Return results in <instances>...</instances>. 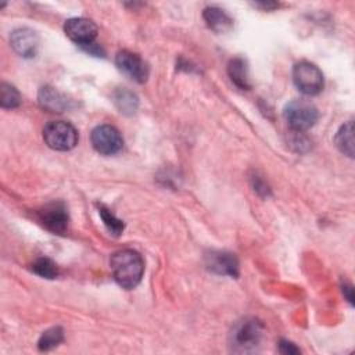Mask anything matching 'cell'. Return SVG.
Wrapping results in <instances>:
<instances>
[{
	"label": "cell",
	"mask_w": 355,
	"mask_h": 355,
	"mask_svg": "<svg viewBox=\"0 0 355 355\" xmlns=\"http://www.w3.org/2000/svg\"><path fill=\"white\" fill-rule=\"evenodd\" d=\"M39 105L49 112H62L68 108L69 101L64 94L51 86H43L37 94Z\"/></svg>",
	"instance_id": "cell-12"
},
{
	"label": "cell",
	"mask_w": 355,
	"mask_h": 355,
	"mask_svg": "<svg viewBox=\"0 0 355 355\" xmlns=\"http://www.w3.org/2000/svg\"><path fill=\"white\" fill-rule=\"evenodd\" d=\"M343 293H345L347 301L352 305V300H354V297H352V286H349V284H344V286H343Z\"/></svg>",
	"instance_id": "cell-22"
},
{
	"label": "cell",
	"mask_w": 355,
	"mask_h": 355,
	"mask_svg": "<svg viewBox=\"0 0 355 355\" xmlns=\"http://www.w3.org/2000/svg\"><path fill=\"white\" fill-rule=\"evenodd\" d=\"M114 104L122 114L130 115L137 110L139 98L135 93L129 92L128 89H118L114 93Z\"/></svg>",
	"instance_id": "cell-16"
},
{
	"label": "cell",
	"mask_w": 355,
	"mask_h": 355,
	"mask_svg": "<svg viewBox=\"0 0 355 355\" xmlns=\"http://www.w3.org/2000/svg\"><path fill=\"white\" fill-rule=\"evenodd\" d=\"M93 148L103 155H114L123 147V139L119 130L111 125H98L90 135Z\"/></svg>",
	"instance_id": "cell-6"
},
{
	"label": "cell",
	"mask_w": 355,
	"mask_h": 355,
	"mask_svg": "<svg viewBox=\"0 0 355 355\" xmlns=\"http://www.w3.org/2000/svg\"><path fill=\"white\" fill-rule=\"evenodd\" d=\"M205 265L208 270L222 275L237 277L239 275V261L234 254L226 251H211L205 255Z\"/></svg>",
	"instance_id": "cell-10"
},
{
	"label": "cell",
	"mask_w": 355,
	"mask_h": 355,
	"mask_svg": "<svg viewBox=\"0 0 355 355\" xmlns=\"http://www.w3.org/2000/svg\"><path fill=\"white\" fill-rule=\"evenodd\" d=\"M32 270L37 275V276H40V277H43V279H55L57 276H58V268H57V265L51 261V259H49V258H39V259H36L35 262H33V265H32Z\"/></svg>",
	"instance_id": "cell-19"
},
{
	"label": "cell",
	"mask_w": 355,
	"mask_h": 355,
	"mask_svg": "<svg viewBox=\"0 0 355 355\" xmlns=\"http://www.w3.org/2000/svg\"><path fill=\"white\" fill-rule=\"evenodd\" d=\"M65 35L79 46H89L97 36V26L92 19L76 17L69 18L64 24Z\"/></svg>",
	"instance_id": "cell-8"
},
{
	"label": "cell",
	"mask_w": 355,
	"mask_h": 355,
	"mask_svg": "<svg viewBox=\"0 0 355 355\" xmlns=\"http://www.w3.org/2000/svg\"><path fill=\"white\" fill-rule=\"evenodd\" d=\"M37 216L40 222L44 225V227L53 233L62 234L68 227V211L64 202L61 201L46 204L43 208L37 211Z\"/></svg>",
	"instance_id": "cell-7"
},
{
	"label": "cell",
	"mask_w": 355,
	"mask_h": 355,
	"mask_svg": "<svg viewBox=\"0 0 355 355\" xmlns=\"http://www.w3.org/2000/svg\"><path fill=\"white\" fill-rule=\"evenodd\" d=\"M255 6H258V7H263V8H275V7H277V4H276V3H257Z\"/></svg>",
	"instance_id": "cell-23"
},
{
	"label": "cell",
	"mask_w": 355,
	"mask_h": 355,
	"mask_svg": "<svg viewBox=\"0 0 355 355\" xmlns=\"http://www.w3.org/2000/svg\"><path fill=\"white\" fill-rule=\"evenodd\" d=\"M115 64L118 69L129 76L132 80L137 83H143L148 78V67L147 64L135 53L122 50L116 53L115 57Z\"/></svg>",
	"instance_id": "cell-9"
},
{
	"label": "cell",
	"mask_w": 355,
	"mask_h": 355,
	"mask_svg": "<svg viewBox=\"0 0 355 355\" xmlns=\"http://www.w3.org/2000/svg\"><path fill=\"white\" fill-rule=\"evenodd\" d=\"M202 18L207 22L208 28H211L216 33H225L233 26V19L222 8L215 6L207 7L202 12Z\"/></svg>",
	"instance_id": "cell-13"
},
{
	"label": "cell",
	"mask_w": 355,
	"mask_h": 355,
	"mask_svg": "<svg viewBox=\"0 0 355 355\" xmlns=\"http://www.w3.org/2000/svg\"><path fill=\"white\" fill-rule=\"evenodd\" d=\"M110 266L115 282L125 290L135 288L144 273V262L133 250H119L111 255Z\"/></svg>",
	"instance_id": "cell-1"
},
{
	"label": "cell",
	"mask_w": 355,
	"mask_h": 355,
	"mask_svg": "<svg viewBox=\"0 0 355 355\" xmlns=\"http://www.w3.org/2000/svg\"><path fill=\"white\" fill-rule=\"evenodd\" d=\"M11 47L17 54L25 58L35 57L39 49V36L29 28H18L10 36Z\"/></svg>",
	"instance_id": "cell-11"
},
{
	"label": "cell",
	"mask_w": 355,
	"mask_h": 355,
	"mask_svg": "<svg viewBox=\"0 0 355 355\" xmlns=\"http://www.w3.org/2000/svg\"><path fill=\"white\" fill-rule=\"evenodd\" d=\"M334 143L343 154L348 155L349 158L354 157V123H352V121H348L340 126V129L336 133Z\"/></svg>",
	"instance_id": "cell-15"
},
{
	"label": "cell",
	"mask_w": 355,
	"mask_h": 355,
	"mask_svg": "<svg viewBox=\"0 0 355 355\" xmlns=\"http://www.w3.org/2000/svg\"><path fill=\"white\" fill-rule=\"evenodd\" d=\"M283 115H284V119L288 123V126L293 130H295L297 133H301V132L312 128L319 118L318 108L306 100L290 101L284 107Z\"/></svg>",
	"instance_id": "cell-3"
},
{
	"label": "cell",
	"mask_w": 355,
	"mask_h": 355,
	"mask_svg": "<svg viewBox=\"0 0 355 355\" xmlns=\"http://www.w3.org/2000/svg\"><path fill=\"white\" fill-rule=\"evenodd\" d=\"M64 340V331L61 327H51L46 331H43V334L40 336L39 341H37V347L40 351H50L53 348H55L58 344H61Z\"/></svg>",
	"instance_id": "cell-17"
},
{
	"label": "cell",
	"mask_w": 355,
	"mask_h": 355,
	"mask_svg": "<svg viewBox=\"0 0 355 355\" xmlns=\"http://www.w3.org/2000/svg\"><path fill=\"white\" fill-rule=\"evenodd\" d=\"M43 139L55 151H69L78 143V132L65 121H53L44 126Z\"/></svg>",
	"instance_id": "cell-4"
},
{
	"label": "cell",
	"mask_w": 355,
	"mask_h": 355,
	"mask_svg": "<svg viewBox=\"0 0 355 355\" xmlns=\"http://www.w3.org/2000/svg\"><path fill=\"white\" fill-rule=\"evenodd\" d=\"M293 82L305 96H315L322 92L324 80L322 71L312 62L300 61L293 68Z\"/></svg>",
	"instance_id": "cell-5"
},
{
	"label": "cell",
	"mask_w": 355,
	"mask_h": 355,
	"mask_svg": "<svg viewBox=\"0 0 355 355\" xmlns=\"http://www.w3.org/2000/svg\"><path fill=\"white\" fill-rule=\"evenodd\" d=\"M21 103V96L18 93V90L8 85V83H1V89H0V104L3 108L11 110L18 107Z\"/></svg>",
	"instance_id": "cell-20"
},
{
	"label": "cell",
	"mask_w": 355,
	"mask_h": 355,
	"mask_svg": "<svg viewBox=\"0 0 355 355\" xmlns=\"http://www.w3.org/2000/svg\"><path fill=\"white\" fill-rule=\"evenodd\" d=\"M263 324L255 318L239 320L230 331V347L234 352H254L261 345Z\"/></svg>",
	"instance_id": "cell-2"
},
{
	"label": "cell",
	"mask_w": 355,
	"mask_h": 355,
	"mask_svg": "<svg viewBox=\"0 0 355 355\" xmlns=\"http://www.w3.org/2000/svg\"><path fill=\"white\" fill-rule=\"evenodd\" d=\"M227 73H229V78L232 79V82L237 87H240L243 90L251 89V82H250V75H248V64L244 58L236 57V58L230 60L227 64Z\"/></svg>",
	"instance_id": "cell-14"
},
{
	"label": "cell",
	"mask_w": 355,
	"mask_h": 355,
	"mask_svg": "<svg viewBox=\"0 0 355 355\" xmlns=\"http://www.w3.org/2000/svg\"><path fill=\"white\" fill-rule=\"evenodd\" d=\"M98 215L103 219L104 226L107 227V230L112 234V236H119L122 234L125 225L121 219H118L105 205H98Z\"/></svg>",
	"instance_id": "cell-18"
},
{
	"label": "cell",
	"mask_w": 355,
	"mask_h": 355,
	"mask_svg": "<svg viewBox=\"0 0 355 355\" xmlns=\"http://www.w3.org/2000/svg\"><path fill=\"white\" fill-rule=\"evenodd\" d=\"M279 351H280L282 354H288V355H291V354H300V352H301L300 348H297L293 343H290V341H287V340H282V341L279 343Z\"/></svg>",
	"instance_id": "cell-21"
}]
</instances>
